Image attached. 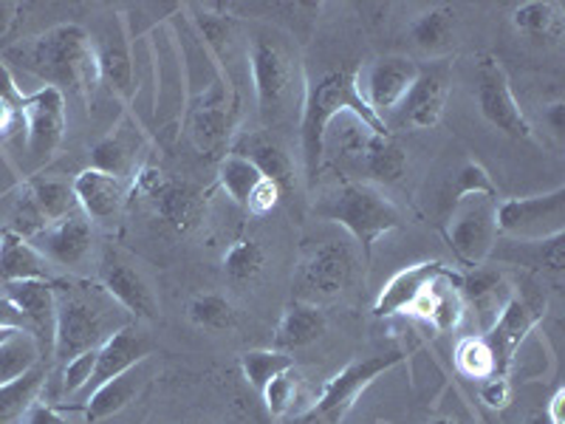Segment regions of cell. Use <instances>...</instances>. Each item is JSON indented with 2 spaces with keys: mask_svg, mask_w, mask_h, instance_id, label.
Instances as JSON below:
<instances>
[{
  "mask_svg": "<svg viewBox=\"0 0 565 424\" xmlns=\"http://www.w3.org/2000/svg\"><path fill=\"white\" fill-rule=\"evenodd\" d=\"M0 328H7V331H23V335H32V326H29L26 315L9 300L3 292H0ZM34 337V335H32Z\"/></svg>",
  "mask_w": 565,
  "mask_h": 424,
  "instance_id": "c3c4849f",
  "label": "cell"
},
{
  "mask_svg": "<svg viewBox=\"0 0 565 424\" xmlns=\"http://www.w3.org/2000/svg\"><path fill=\"white\" fill-rule=\"evenodd\" d=\"M546 125L552 128L554 136H559V139H563V134H565V103L563 99H557V103H552L546 108Z\"/></svg>",
  "mask_w": 565,
  "mask_h": 424,
  "instance_id": "f5cc1de1",
  "label": "cell"
},
{
  "mask_svg": "<svg viewBox=\"0 0 565 424\" xmlns=\"http://www.w3.org/2000/svg\"><path fill=\"white\" fill-rule=\"evenodd\" d=\"M54 300H57V320H54L52 368L65 365L90 348H99L119 328L130 326L128 311L97 280L57 277Z\"/></svg>",
  "mask_w": 565,
  "mask_h": 424,
  "instance_id": "7a4b0ae2",
  "label": "cell"
},
{
  "mask_svg": "<svg viewBox=\"0 0 565 424\" xmlns=\"http://www.w3.org/2000/svg\"><path fill=\"white\" fill-rule=\"evenodd\" d=\"M280 199H282L280 187L269 179H260V184L252 190V195H249V201H246L244 210L249 212V215H257V219H260V215H269V212L280 204Z\"/></svg>",
  "mask_w": 565,
  "mask_h": 424,
  "instance_id": "bcb514c9",
  "label": "cell"
},
{
  "mask_svg": "<svg viewBox=\"0 0 565 424\" xmlns=\"http://www.w3.org/2000/svg\"><path fill=\"white\" fill-rule=\"evenodd\" d=\"M356 116L362 125L373 130V134H391L380 116L373 114L360 97L356 88V68L348 65L340 71H328L317 83L306 88V103H302L300 116V145H302V165H306V181L315 190L317 179H320L322 156H326L328 128L337 116Z\"/></svg>",
  "mask_w": 565,
  "mask_h": 424,
  "instance_id": "3957f363",
  "label": "cell"
},
{
  "mask_svg": "<svg viewBox=\"0 0 565 424\" xmlns=\"http://www.w3.org/2000/svg\"><path fill=\"white\" fill-rule=\"evenodd\" d=\"M38 362H45L38 340L32 335H23V331L14 335L12 340L0 346V385L18 380L20 373H26Z\"/></svg>",
  "mask_w": 565,
  "mask_h": 424,
  "instance_id": "ab89813d",
  "label": "cell"
},
{
  "mask_svg": "<svg viewBox=\"0 0 565 424\" xmlns=\"http://www.w3.org/2000/svg\"><path fill=\"white\" fill-rule=\"evenodd\" d=\"M94 52H97L99 83L108 85L116 97H134V60L125 34H105L103 40H94Z\"/></svg>",
  "mask_w": 565,
  "mask_h": 424,
  "instance_id": "f546056e",
  "label": "cell"
},
{
  "mask_svg": "<svg viewBox=\"0 0 565 424\" xmlns=\"http://www.w3.org/2000/svg\"><path fill=\"white\" fill-rule=\"evenodd\" d=\"M476 83L478 108H481L483 119H487L492 128L512 136V139H532V125H529L526 114H523L518 99H514L507 71H503V65L498 63V60L483 57L481 63H478Z\"/></svg>",
  "mask_w": 565,
  "mask_h": 424,
  "instance_id": "5bb4252c",
  "label": "cell"
},
{
  "mask_svg": "<svg viewBox=\"0 0 565 424\" xmlns=\"http://www.w3.org/2000/svg\"><path fill=\"white\" fill-rule=\"evenodd\" d=\"M512 283L494 269H483L476 266L469 275H461V297L463 306L476 311L478 322H481L483 335L489 331V326L494 322V317L501 315V309L507 306V300L512 297Z\"/></svg>",
  "mask_w": 565,
  "mask_h": 424,
  "instance_id": "cb8c5ba5",
  "label": "cell"
},
{
  "mask_svg": "<svg viewBox=\"0 0 565 424\" xmlns=\"http://www.w3.org/2000/svg\"><path fill=\"white\" fill-rule=\"evenodd\" d=\"M3 230H7V226H0V235H3Z\"/></svg>",
  "mask_w": 565,
  "mask_h": 424,
  "instance_id": "94428289",
  "label": "cell"
},
{
  "mask_svg": "<svg viewBox=\"0 0 565 424\" xmlns=\"http://www.w3.org/2000/svg\"><path fill=\"white\" fill-rule=\"evenodd\" d=\"M14 187H18V176L12 173V168H9L7 161L0 159V199L12 193Z\"/></svg>",
  "mask_w": 565,
  "mask_h": 424,
  "instance_id": "9f6ffc18",
  "label": "cell"
},
{
  "mask_svg": "<svg viewBox=\"0 0 565 424\" xmlns=\"http://www.w3.org/2000/svg\"><path fill=\"white\" fill-rule=\"evenodd\" d=\"M252 85H255L257 114L264 125H277L289 116L295 99L297 63L289 45L271 34H257L249 49Z\"/></svg>",
  "mask_w": 565,
  "mask_h": 424,
  "instance_id": "5b68a950",
  "label": "cell"
},
{
  "mask_svg": "<svg viewBox=\"0 0 565 424\" xmlns=\"http://www.w3.org/2000/svg\"><path fill=\"white\" fill-rule=\"evenodd\" d=\"M18 130H23V123H20V110L14 108L12 103L0 97V139H9Z\"/></svg>",
  "mask_w": 565,
  "mask_h": 424,
  "instance_id": "f907efd6",
  "label": "cell"
},
{
  "mask_svg": "<svg viewBox=\"0 0 565 424\" xmlns=\"http://www.w3.org/2000/svg\"><path fill=\"white\" fill-rule=\"evenodd\" d=\"M348 128L342 130L340 153L351 161V168L373 184H398L407 173L405 148L391 134H373L356 116H345Z\"/></svg>",
  "mask_w": 565,
  "mask_h": 424,
  "instance_id": "9c48e42d",
  "label": "cell"
},
{
  "mask_svg": "<svg viewBox=\"0 0 565 424\" xmlns=\"http://www.w3.org/2000/svg\"><path fill=\"white\" fill-rule=\"evenodd\" d=\"M32 244L52 264V269L68 272V277H83L97 255L94 224L83 212H74L68 219L45 226L38 239H32Z\"/></svg>",
  "mask_w": 565,
  "mask_h": 424,
  "instance_id": "4fadbf2b",
  "label": "cell"
},
{
  "mask_svg": "<svg viewBox=\"0 0 565 424\" xmlns=\"http://www.w3.org/2000/svg\"><path fill=\"white\" fill-rule=\"evenodd\" d=\"M498 232L523 244L559 239L565 232V187L529 199L498 201Z\"/></svg>",
  "mask_w": 565,
  "mask_h": 424,
  "instance_id": "8fae6325",
  "label": "cell"
},
{
  "mask_svg": "<svg viewBox=\"0 0 565 424\" xmlns=\"http://www.w3.org/2000/svg\"><path fill=\"white\" fill-rule=\"evenodd\" d=\"M563 399H565V391L559 388V391H554V396H552V402H548L546 411H543L552 424H565L563 422Z\"/></svg>",
  "mask_w": 565,
  "mask_h": 424,
  "instance_id": "11a10c76",
  "label": "cell"
},
{
  "mask_svg": "<svg viewBox=\"0 0 565 424\" xmlns=\"http://www.w3.org/2000/svg\"><path fill=\"white\" fill-rule=\"evenodd\" d=\"M20 280H57L52 264L34 250L32 241L20 239L12 230L0 235V283Z\"/></svg>",
  "mask_w": 565,
  "mask_h": 424,
  "instance_id": "d4e9b609",
  "label": "cell"
},
{
  "mask_svg": "<svg viewBox=\"0 0 565 424\" xmlns=\"http://www.w3.org/2000/svg\"><path fill=\"white\" fill-rule=\"evenodd\" d=\"M546 311V297L534 289H514L512 297L507 300V306L501 309V315L494 317V322L489 326L487 337L489 348L494 353V368H498V377H509V365H512L514 351L521 348V342L526 340L534 331V326L540 322Z\"/></svg>",
  "mask_w": 565,
  "mask_h": 424,
  "instance_id": "7c38bea8",
  "label": "cell"
},
{
  "mask_svg": "<svg viewBox=\"0 0 565 424\" xmlns=\"http://www.w3.org/2000/svg\"><path fill=\"white\" fill-rule=\"evenodd\" d=\"M26 424H68L63 416H60V411L54 405H49V402H38V405L32 407V411L26 413Z\"/></svg>",
  "mask_w": 565,
  "mask_h": 424,
  "instance_id": "816d5d0a",
  "label": "cell"
},
{
  "mask_svg": "<svg viewBox=\"0 0 565 424\" xmlns=\"http://www.w3.org/2000/svg\"><path fill=\"white\" fill-rule=\"evenodd\" d=\"M398 362H402V353L398 351L376 353V357L351 362V365H345L337 373L334 380H328L322 385L320 396L315 399V405L306 413H300L295 424H340L345 418V413L353 407V402L360 399V393L367 385H373V380H380L382 373L396 368Z\"/></svg>",
  "mask_w": 565,
  "mask_h": 424,
  "instance_id": "ba28073f",
  "label": "cell"
},
{
  "mask_svg": "<svg viewBox=\"0 0 565 424\" xmlns=\"http://www.w3.org/2000/svg\"><path fill=\"white\" fill-rule=\"evenodd\" d=\"M232 134V114L224 99L204 103L193 116L190 136H193L195 148L206 156H221Z\"/></svg>",
  "mask_w": 565,
  "mask_h": 424,
  "instance_id": "e575fe53",
  "label": "cell"
},
{
  "mask_svg": "<svg viewBox=\"0 0 565 424\" xmlns=\"http://www.w3.org/2000/svg\"><path fill=\"white\" fill-rule=\"evenodd\" d=\"M456 368L458 373H463L467 380L483 382L489 377H498V368H494V353L489 348L487 337L483 335H467L458 340L456 346Z\"/></svg>",
  "mask_w": 565,
  "mask_h": 424,
  "instance_id": "d590c367",
  "label": "cell"
},
{
  "mask_svg": "<svg viewBox=\"0 0 565 424\" xmlns=\"http://www.w3.org/2000/svg\"><path fill=\"white\" fill-rule=\"evenodd\" d=\"M472 193H489V195H498V190H494L492 179L487 176V170L478 165V161H467L461 170L456 173V179H452V201H458L461 195H472Z\"/></svg>",
  "mask_w": 565,
  "mask_h": 424,
  "instance_id": "f6af8a7d",
  "label": "cell"
},
{
  "mask_svg": "<svg viewBox=\"0 0 565 424\" xmlns=\"http://www.w3.org/2000/svg\"><path fill=\"white\" fill-rule=\"evenodd\" d=\"M241 368H244L246 382L260 393L275 377L295 368V357H289L286 351H277V348H260V351H246L241 357Z\"/></svg>",
  "mask_w": 565,
  "mask_h": 424,
  "instance_id": "f35d334b",
  "label": "cell"
},
{
  "mask_svg": "<svg viewBox=\"0 0 565 424\" xmlns=\"http://www.w3.org/2000/svg\"><path fill=\"white\" fill-rule=\"evenodd\" d=\"M411 38L418 52L427 57H444L456 45V12L450 7H436L430 12L418 14L411 26Z\"/></svg>",
  "mask_w": 565,
  "mask_h": 424,
  "instance_id": "836d02e7",
  "label": "cell"
},
{
  "mask_svg": "<svg viewBox=\"0 0 565 424\" xmlns=\"http://www.w3.org/2000/svg\"><path fill=\"white\" fill-rule=\"evenodd\" d=\"M444 235L458 261L467 266H483L498 246V195L472 193L450 204Z\"/></svg>",
  "mask_w": 565,
  "mask_h": 424,
  "instance_id": "8992f818",
  "label": "cell"
},
{
  "mask_svg": "<svg viewBox=\"0 0 565 424\" xmlns=\"http://www.w3.org/2000/svg\"><path fill=\"white\" fill-rule=\"evenodd\" d=\"M150 348H153V342L148 340V335H141L134 322L119 328L116 335H110L108 340L97 348V368H94V377H90L88 388L83 391L85 399L97 391L103 382L114 380L119 373L130 371V368H136L139 362L148 360Z\"/></svg>",
  "mask_w": 565,
  "mask_h": 424,
  "instance_id": "ffe728a7",
  "label": "cell"
},
{
  "mask_svg": "<svg viewBox=\"0 0 565 424\" xmlns=\"http://www.w3.org/2000/svg\"><path fill=\"white\" fill-rule=\"evenodd\" d=\"M260 179H264V176H260V170H257L252 161L241 159V156H235V153L221 156L218 181H221V187H224V193L230 195V199L235 201L238 206H246L252 190L260 184Z\"/></svg>",
  "mask_w": 565,
  "mask_h": 424,
  "instance_id": "8d00e7d4",
  "label": "cell"
},
{
  "mask_svg": "<svg viewBox=\"0 0 565 424\" xmlns=\"http://www.w3.org/2000/svg\"><path fill=\"white\" fill-rule=\"evenodd\" d=\"M430 424H461V422H456V418H436V422Z\"/></svg>",
  "mask_w": 565,
  "mask_h": 424,
  "instance_id": "91938a15",
  "label": "cell"
},
{
  "mask_svg": "<svg viewBox=\"0 0 565 424\" xmlns=\"http://www.w3.org/2000/svg\"><path fill=\"white\" fill-rule=\"evenodd\" d=\"M23 190H26L29 199L34 201V206L40 210L49 226L57 224V221L68 219L74 212H79L77 195H74V184L60 176H32V179L23 181Z\"/></svg>",
  "mask_w": 565,
  "mask_h": 424,
  "instance_id": "4dcf8cb0",
  "label": "cell"
},
{
  "mask_svg": "<svg viewBox=\"0 0 565 424\" xmlns=\"http://www.w3.org/2000/svg\"><path fill=\"white\" fill-rule=\"evenodd\" d=\"M297 388H300V373H297V368H289V371H282L280 377H275V380L260 391V396H264L266 402V411L275 418L286 416V413L295 407Z\"/></svg>",
  "mask_w": 565,
  "mask_h": 424,
  "instance_id": "7bdbcfd3",
  "label": "cell"
},
{
  "mask_svg": "<svg viewBox=\"0 0 565 424\" xmlns=\"http://www.w3.org/2000/svg\"><path fill=\"white\" fill-rule=\"evenodd\" d=\"M145 365H148V360L139 362V365L130 368V371L119 373V377H114V380L103 382L97 391L85 399L83 413L85 418H88V424L103 422V418L114 416V413H119L122 407H128V402H134V396L141 391L145 380H148Z\"/></svg>",
  "mask_w": 565,
  "mask_h": 424,
  "instance_id": "4316f807",
  "label": "cell"
},
{
  "mask_svg": "<svg viewBox=\"0 0 565 424\" xmlns=\"http://www.w3.org/2000/svg\"><path fill=\"white\" fill-rule=\"evenodd\" d=\"M71 184H74L79 212L90 224H116L125 204H128V184L122 179H116V176L99 173L94 168L83 170Z\"/></svg>",
  "mask_w": 565,
  "mask_h": 424,
  "instance_id": "ac0fdd59",
  "label": "cell"
},
{
  "mask_svg": "<svg viewBox=\"0 0 565 424\" xmlns=\"http://www.w3.org/2000/svg\"><path fill=\"white\" fill-rule=\"evenodd\" d=\"M450 65L441 63V60L427 65V68H418L416 83L407 91L405 103L398 105L413 128L427 130L438 125L447 97H450Z\"/></svg>",
  "mask_w": 565,
  "mask_h": 424,
  "instance_id": "d6986e66",
  "label": "cell"
},
{
  "mask_svg": "<svg viewBox=\"0 0 565 424\" xmlns=\"http://www.w3.org/2000/svg\"><path fill=\"white\" fill-rule=\"evenodd\" d=\"M230 153L252 161V165L260 170V176L275 181L282 193L295 187V165H291L289 153H286L280 141H277L275 136L266 134V130H246V134H241L238 139L232 141Z\"/></svg>",
  "mask_w": 565,
  "mask_h": 424,
  "instance_id": "7402d4cb",
  "label": "cell"
},
{
  "mask_svg": "<svg viewBox=\"0 0 565 424\" xmlns=\"http://www.w3.org/2000/svg\"><path fill=\"white\" fill-rule=\"evenodd\" d=\"M514 29L534 43H559L565 32L563 7L554 0H529L512 12Z\"/></svg>",
  "mask_w": 565,
  "mask_h": 424,
  "instance_id": "1f68e13d",
  "label": "cell"
},
{
  "mask_svg": "<svg viewBox=\"0 0 565 424\" xmlns=\"http://www.w3.org/2000/svg\"><path fill=\"white\" fill-rule=\"evenodd\" d=\"M481 399L489 407L501 411L512 402V382L507 377H489V380L481 382Z\"/></svg>",
  "mask_w": 565,
  "mask_h": 424,
  "instance_id": "7dc6e473",
  "label": "cell"
},
{
  "mask_svg": "<svg viewBox=\"0 0 565 424\" xmlns=\"http://www.w3.org/2000/svg\"><path fill=\"white\" fill-rule=\"evenodd\" d=\"M186 315L193 320V326L204 328V331H230L235 328V309L224 295H199L190 300Z\"/></svg>",
  "mask_w": 565,
  "mask_h": 424,
  "instance_id": "60d3db41",
  "label": "cell"
},
{
  "mask_svg": "<svg viewBox=\"0 0 565 424\" xmlns=\"http://www.w3.org/2000/svg\"><path fill=\"white\" fill-rule=\"evenodd\" d=\"M130 125H119L114 134L103 136V139L90 148V168L99 173L116 176V179H128L136 173V136L128 134Z\"/></svg>",
  "mask_w": 565,
  "mask_h": 424,
  "instance_id": "d6a6232c",
  "label": "cell"
},
{
  "mask_svg": "<svg viewBox=\"0 0 565 424\" xmlns=\"http://www.w3.org/2000/svg\"><path fill=\"white\" fill-rule=\"evenodd\" d=\"M0 97L7 99V103H12L14 108H20V105H23V99H26V91L20 88L18 80H14V74H12V68L3 63V57H0Z\"/></svg>",
  "mask_w": 565,
  "mask_h": 424,
  "instance_id": "681fc988",
  "label": "cell"
},
{
  "mask_svg": "<svg viewBox=\"0 0 565 424\" xmlns=\"http://www.w3.org/2000/svg\"><path fill=\"white\" fill-rule=\"evenodd\" d=\"M153 204L159 219L175 232H190L204 215V195L186 181H164V187L153 195Z\"/></svg>",
  "mask_w": 565,
  "mask_h": 424,
  "instance_id": "83f0119b",
  "label": "cell"
},
{
  "mask_svg": "<svg viewBox=\"0 0 565 424\" xmlns=\"http://www.w3.org/2000/svg\"><path fill=\"white\" fill-rule=\"evenodd\" d=\"M266 266V252L264 246L252 239H241L230 246V252L224 255V275L226 280L235 283V286H246V283L255 280Z\"/></svg>",
  "mask_w": 565,
  "mask_h": 424,
  "instance_id": "74e56055",
  "label": "cell"
},
{
  "mask_svg": "<svg viewBox=\"0 0 565 424\" xmlns=\"http://www.w3.org/2000/svg\"><path fill=\"white\" fill-rule=\"evenodd\" d=\"M20 123L26 130V176H38L40 170L60 153L65 141V94L63 91L43 85V88L26 94L20 105Z\"/></svg>",
  "mask_w": 565,
  "mask_h": 424,
  "instance_id": "52a82bcc",
  "label": "cell"
},
{
  "mask_svg": "<svg viewBox=\"0 0 565 424\" xmlns=\"http://www.w3.org/2000/svg\"><path fill=\"white\" fill-rule=\"evenodd\" d=\"M3 295L26 315L32 335L38 340L45 362L54 353V320H57V300H54V280H20L7 283Z\"/></svg>",
  "mask_w": 565,
  "mask_h": 424,
  "instance_id": "e0dca14e",
  "label": "cell"
},
{
  "mask_svg": "<svg viewBox=\"0 0 565 424\" xmlns=\"http://www.w3.org/2000/svg\"><path fill=\"white\" fill-rule=\"evenodd\" d=\"M0 57L7 65L14 63L23 74L40 80L43 85L74 94L85 103L99 85L94 40L77 23H60L49 32L7 45Z\"/></svg>",
  "mask_w": 565,
  "mask_h": 424,
  "instance_id": "6da1fadb",
  "label": "cell"
},
{
  "mask_svg": "<svg viewBox=\"0 0 565 424\" xmlns=\"http://www.w3.org/2000/svg\"><path fill=\"white\" fill-rule=\"evenodd\" d=\"M450 269L452 266L441 264V261H424V264L396 272L385 283V289L380 292L376 303H373V315L380 317V320L393 315H411V309L416 306L418 297L427 292V286Z\"/></svg>",
  "mask_w": 565,
  "mask_h": 424,
  "instance_id": "44dd1931",
  "label": "cell"
},
{
  "mask_svg": "<svg viewBox=\"0 0 565 424\" xmlns=\"http://www.w3.org/2000/svg\"><path fill=\"white\" fill-rule=\"evenodd\" d=\"M97 283L134 320H159V300H156L150 283L110 246L97 261Z\"/></svg>",
  "mask_w": 565,
  "mask_h": 424,
  "instance_id": "2e32d148",
  "label": "cell"
},
{
  "mask_svg": "<svg viewBox=\"0 0 565 424\" xmlns=\"http://www.w3.org/2000/svg\"><path fill=\"white\" fill-rule=\"evenodd\" d=\"M356 272V255L353 246L342 239L322 241L300 261L295 275V300L320 303L337 300L351 286Z\"/></svg>",
  "mask_w": 565,
  "mask_h": 424,
  "instance_id": "30bf717a",
  "label": "cell"
},
{
  "mask_svg": "<svg viewBox=\"0 0 565 424\" xmlns=\"http://www.w3.org/2000/svg\"><path fill=\"white\" fill-rule=\"evenodd\" d=\"M526 424H552V422L546 418V413H532V416L526 418Z\"/></svg>",
  "mask_w": 565,
  "mask_h": 424,
  "instance_id": "6f0895ef",
  "label": "cell"
},
{
  "mask_svg": "<svg viewBox=\"0 0 565 424\" xmlns=\"http://www.w3.org/2000/svg\"><path fill=\"white\" fill-rule=\"evenodd\" d=\"M315 215L351 232V239L362 246L365 261L371 257L376 239L402 226V215L393 201L367 181H345L334 193L322 195L315 201Z\"/></svg>",
  "mask_w": 565,
  "mask_h": 424,
  "instance_id": "277c9868",
  "label": "cell"
},
{
  "mask_svg": "<svg viewBox=\"0 0 565 424\" xmlns=\"http://www.w3.org/2000/svg\"><path fill=\"white\" fill-rule=\"evenodd\" d=\"M14 335H20V331H7V328H0V346H3V342L12 340Z\"/></svg>",
  "mask_w": 565,
  "mask_h": 424,
  "instance_id": "680465c9",
  "label": "cell"
},
{
  "mask_svg": "<svg viewBox=\"0 0 565 424\" xmlns=\"http://www.w3.org/2000/svg\"><path fill=\"white\" fill-rule=\"evenodd\" d=\"M52 377V362H38L18 380L0 385V424H12L26 416L38 399L45 393V382Z\"/></svg>",
  "mask_w": 565,
  "mask_h": 424,
  "instance_id": "f1b7e54d",
  "label": "cell"
},
{
  "mask_svg": "<svg viewBox=\"0 0 565 424\" xmlns=\"http://www.w3.org/2000/svg\"><path fill=\"white\" fill-rule=\"evenodd\" d=\"M18 3L12 0H0V40L7 38L9 29L14 26V20H18Z\"/></svg>",
  "mask_w": 565,
  "mask_h": 424,
  "instance_id": "db71d44e",
  "label": "cell"
},
{
  "mask_svg": "<svg viewBox=\"0 0 565 424\" xmlns=\"http://www.w3.org/2000/svg\"><path fill=\"white\" fill-rule=\"evenodd\" d=\"M416 77L418 63L411 57H382L365 68H356V88L367 108L387 125V114L405 103Z\"/></svg>",
  "mask_w": 565,
  "mask_h": 424,
  "instance_id": "9a60e30c",
  "label": "cell"
},
{
  "mask_svg": "<svg viewBox=\"0 0 565 424\" xmlns=\"http://www.w3.org/2000/svg\"><path fill=\"white\" fill-rule=\"evenodd\" d=\"M94 368H97V348H90V351H83L79 357L68 360L65 365H60V373L54 377L52 371V380H57V393L63 399L68 396H77L88 388L90 377H94Z\"/></svg>",
  "mask_w": 565,
  "mask_h": 424,
  "instance_id": "b9f144b4",
  "label": "cell"
},
{
  "mask_svg": "<svg viewBox=\"0 0 565 424\" xmlns=\"http://www.w3.org/2000/svg\"><path fill=\"white\" fill-rule=\"evenodd\" d=\"M195 26H199V32L204 34L206 49H210L215 57H224L232 40V18L204 9V12L195 18Z\"/></svg>",
  "mask_w": 565,
  "mask_h": 424,
  "instance_id": "ee69618b",
  "label": "cell"
},
{
  "mask_svg": "<svg viewBox=\"0 0 565 424\" xmlns=\"http://www.w3.org/2000/svg\"><path fill=\"white\" fill-rule=\"evenodd\" d=\"M463 311H467V306H463L461 297V275L450 269L427 286V292L418 297L411 315L422 317L430 326H436L438 331H452V328L461 326Z\"/></svg>",
  "mask_w": 565,
  "mask_h": 424,
  "instance_id": "603a6c76",
  "label": "cell"
},
{
  "mask_svg": "<svg viewBox=\"0 0 565 424\" xmlns=\"http://www.w3.org/2000/svg\"><path fill=\"white\" fill-rule=\"evenodd\" d=\"M326 335V311L315 303L291 300L282 311L280 322L275 331V348L277 351H300V348L311 346Z\"/></svg>",
  "mask_w": 565,
  "mask_h": 424,
  "instance_id": "484cf974",
  "label": "cell"
}]
</instances>
